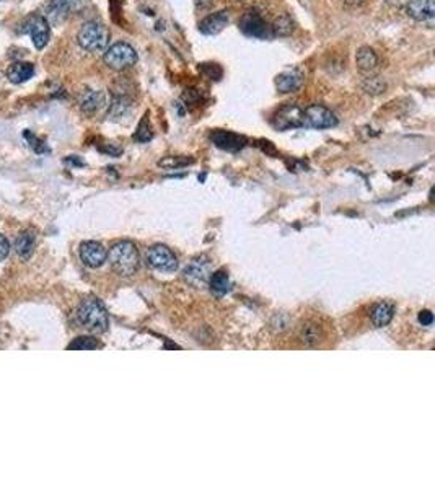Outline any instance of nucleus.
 <instances>
[{
    "instance_id": "30",
    "label": "nucleus",
    "mask_w": 435,
    "mask_h": 489,
    "mask_svg": "<svg viewBox=\"0 0 435 489\" xmlns=\"http://www.w3.org/2000/svg\"><path fill=\"white\" fill-rule=\"evenodd\" d=\"M191 163H194V159H188V157H166V159L159 162V165L173 170V168L188 167V165H191Z\"/></svg>"
},
{
    "instance_id": "2",
    "label": "nucleus",
    "mask_w": 435,
    "mask_h": 489,
    "mask_svg": "<svg viewBox=\"0 0 435 489\" xmlns=\"http://www.w3.org/2000/svg\"><path fill=\"white\" fill-rule=\"evenodd\" d=\"M106 260L111 265V270L123 277H129L137 272L140 258L139 251L130 241H119L109 250Z\"/></svg>"
},
{
    "instance_id": "20",
    "label": "nucleus",
    "mask_w": 435,
    "mask_h": 489,
    "mask_svg": "<svg viewBox=\"0 0 435 489\" xmlns=\"http://www.w3.org/2000/svg\"><path fill=\"white\" fill-rule=\"evenodd\" d=\"M130 109H133V102H130L128 97H124V95H116V97L113 98L111 104H109L108 118L113 121H119L124 116H128Z\"/></svg>"
},
{
    "instance_id": "25",
    "label": "nucleus",
    "mask_w": 435,
    "mask_h": 489,
    "mask_svg": "<svg viewBox=\"0 0 435 489\" xmlns=\"http://www.w3.org/2000/svg\"><path fill=\"white\" fill-rule=\"evenodd\" d=\"M209 286H211V291L217 296H223L230 291V279L228 274L225 271H217L209 277Z\"/></svg>"
},
{
    "instance_id": "29",
    "label": "nucleus",
    "mask_w": 435,
    "mask_h": 489,
    "mask_svg": "<svg viewBox=\"0 0 435 489\" xmlns=\"http://www.w3.org/2000/svg\"><path fill=\"white\" fill-rule=\"evenodd\" d=\"M199 72L202 73L204 77H207L209 80H220L223 76V71H222V67H220L219 64H214V62H206V64H201L199 66Z\"/></svg>"
},
{
    "instance_id": "18",
    "label": "nucleus",
    "mask_w": 435,
    "mask_h": 489,
    "mask_svg": "<svg viewBox=\"0 0 435 489\" xmlns=\"http://www.w3.org/2000/svg\"><path fill=\"white\" fill-rule=\"evenodd\" d=\"M227 25H228V12L227 10H220V12L211 13L209 17L204 18L202 22L199 23V31H201L202 35L214 36V35H219Z\"/></svg>"
},
{
    "instance_id": "5",
    "label": "nucleus",
    "mask_w": 435,
    "mask_h": 489,
    "mask_svg": "<svg viewBox=\"0 0 435 489\" xmlns=\"http://www.w3.org/2000/svg\"><path fill=\"white\" fill-rule=\"evenodd\" d=\"M103 59L109 69L124 71L133 67L137 62L139 56L133 46L121 41V43H114L113 46H109L106 52H104Z\"/></svg>"
},
{
    "instance_id": "10",
    "label": "nucleus",
    "mask_w": 435,
    "mask_h": 489,
    "mask_svg": "<svg viewBox=\"0 0 435 489\" xmlns=\"http://www.w3.org/2000/svg\"><path fill=\"white\" fill-rule=\"evenodd\" d=\"M147 262H149V266L154 267V270L164 272H173L176 271L178 267V260L175 253L164 245H155L147 251Z\"/></svg>"
},
{
    "instance_id": "32",
    "label": "nucleus",
    "mask_w": 435,
    "mask_h": 489,
    "mask_svg": "<svg viewBox=\"0 0 435 489\" xmlns=\"http://www.w3.org/2000/svg\"><path fill=\"white\" fill-rule=\"evenodd\" d=\"M10 253V243L5 236L0 234V261H4Z\"/></svg>"
},
{
    "instance_id": "21",
    "label": "nucleus",
    "mask_w": 435,
    "mask_h": 489,
    "mask_svg": "<svg viewBox=\"0 0 435 489\" xmlns=\"http://www.w3.org/2000/svg\"><path fill=\"white\" fill-rule=\"evenodd\" d=\"M35 245L36 235L33 232H30V230H26V232L20 234L17 236V240H15V251H17V255L22 258V260H28V258L33 255Z\"/></svg>"
},
{
    "instance_id": "8",
    "label": "nucleus",
    "mask_w": 435,
    "mask_h": 489,
    "mask_svg": "<svg viewBox=\"0 0 435 489\" xmlns=\"http://www.w3.org/2000/svg\"><path fill=\"white\" fill-rule=\"evenodd\" d=\"M272 126L277 131H289L303 128V108L298 104H286L272 118Z\"/></svg>"
},
{
    "instance_id": "13",
    "label": "nucleus",
    "mask_w": 435,
    "mask_h": 489,
    "mask_svg": "<svg viewBox=\"0 0 435 489\" xmlns=\"http://www.w3.org/2000/svg\"><path fill=\"white\" fill-rule=\"evenodd\" d=\"M211 139L214 144H216L219 149L222 150H228V152H238L242 150L243 147L246 145V138L240 134L230 133V131H214L211 134Z\"/></svg>"
},
{
    "instance_id": "6",
    "label": "nucleus",
    "mask_w": 435,
    "mask_h": 489,
    "mask_svg": "<svg viewBox=\"0 0 435 489\" xmlns=\"http://www.w3.org/2000/svg\"><path fill=\"white\" fill-rule=\"evenodd\" d=\"M20 33H26L31 36L33 44L36 49H43V47L49 43L51 38V25L43 15L39 13H31L23 20L22 26H20Z\"/></svg>"
},
{
    "instance_id": "34",
    "label": "nucleus",
    "mask_w": 435,
    "mask_h": 489,
    "mask_svg": "<svg viewBox=\"0 0 435 489\" xmlns=\"http://www.w3.org/2000/svg\"><path fill=\"white\" fill-rule=\"evenodd\" d=\"M214 2H216V0H196V7L199 10H207L212 7Z\"/></svg>"
},
{
    "instance_id": "26",
    "label": "nucleus",
    "mask_w": 435,
    "mask_h": 489,
    "mask_svg": "<svg viewBox=\"0 0 435 489\" xmlns=\"http://www.w3.org/2000/svg\"><path fill=\"white\" fill-rule=\"evenodd\" d=\"M360 87H362V90L367 95H372V97H376V95L386 92V82L384 78L375 76H367L364 78V82L360 83Z\"/></svg>"
},
{
    "instance_id": "9",
    "label": "nucleus",
    "mask_w": 435,
    "mask_h": 489,
    "mask_svg": "<svg viewBox=\"0 0 435 489\" xmlns=\"http://www.w3.org/2000/svg\"><path fill=\"white\" fill-rule=\"evenodd\" d=\"M209 274H211V262L206 256L194 258L183 271L185 281L196 289L206 287V284L209 282Z\"/></svg>"
},
{
    "instance_id": "19",
    "label": "nucleus",
    "mask_w": 435,
    "mask_h": 489,
    "mask_svg": "<svg viewBox=\"0 0 435 489\" xmlns=\"http://www.w3.org/2000/svg\"><path fill=\"white\" fill-rule=\"evenodd\" d=\"M35 76V66L30 62H13L8 66L7 77L12 83H23Z\"/></svg>"
},
{
    "instance_id": "27",
    "label": "nucleus",
    "mask_w": 435,
    "mask_h": 489,
    "mask_svg": "<svg viewBox=\"0 0 435 489\" xmlns=\"http://www.w3.org/2000/svg\"><path fill=\"white\" fill-rule=\"evenodd\" d=\"M99 348H102V344H99L95 338H92V336H78L77 339H73L72 343L67 346V349H72V351L75 349L92 351V349H99Z\"/></svg>"
},
{
    "instance_id": "11",
    "label": "nucleus",
    "mask_w": 435,
    "mask_h": 489,
    "mask_svg": "<svg viewBox=\"0 0 435 489\" xmlns=\"http://www.w3.org/2000/svg\"><path fill=\"white\" fill-rule=\"evenodd\" d=\"M238 26L246 36H251V38L264 40L269 36V26H267L263 15L256 8H251L248 12H245Z\"/></svg>"
},
{
    "instance_id": "3",
    "label": "nucleus",
    "mask_w": 435,
    "mask_h": 489,
    "mask_svg": "<svg viewBox=\"0 0 435 489\" xmlns=\"http://www.w3.org/2000/svg\"><path fill=\"white\" fill-rule=\"evenodd\" d=\"M77 41L82 49L88 52H102L106 49L109 43V30L104 23L92 20V22L83 23L82 28L78 30Z\"/></svg>"
},
{
    "instance_id": "22",
    "label": "nucleus",
    "mask_w": 435,
    "mask_h": 489,
    "mask_svg": "<svg viewBox=\"0 0 435 489\" xmlns=\"http://www.w3.org/2000/svg\"><path fill=\"white\" fill-rule=\"evenodd\" d=\"M298 338L305 346H317L323 339V330L317 323H303L298 330Z\"/></svg>"
},
{
    "instance_id": "15",
    "label": "nucleus",
    "mask_w": 435,
    "mask_h": 489,
    "mask_svg": "<svg viewBox=\"0 0 435 489\" xmlns=\"http://www.w3.org/2000/svg\"><path fill=\"white\" fill-rule=\"evenodd\" d=\"M435 0H410L406 13L416 22H432L435 18Z\"/></svg>"
},
{
    "instance_id": "31",
    "label": "nucleus",
    "mask_w": 435,
    "mask_h": 489,
    "mask_svg": "<svg viewBox=\"0 0 435 489\" xmlns=\"http://www.w3.org/2000/svg\"><path fill=\"white\" fill-rule=\"evenodd\" d=\"M183 99H185L186 104H194L201 99V93L194 90V88H186L185 93H183Z\"/></svg>"
},
{
    "instance_id": "28",
    "label": "nucleus",
    "mask_w": 435,
    "mask_h": 489,
    "mask_svg": "<svg viewBox=\"0 0 435 489\" xmlns=\"http://www.w3.org/2000/svg\"><path fill=\"white\" fill-rule=\"evenodd\" d=\"M152 138H154V133H152V126L149 121V113L145 114L137 126V131H135L134 134V140L137 142H149Z\"/></svg>"
},
{
    "instance_id": "1",
    "label": "nucleus",
    "mask_w": 435,
    "mask_h": 489,
    "mask_svg": "<svg viewBox=\"0 0 435 489\" xmlns=\"http://www.w3.org/2000/svg\"><path fill=\"white\" fill-rule=\"evenodd\" d=\"M75 320L80 328L92 334H102L109 326L106 308H104V305L95 297L82 301L75 312Z\"/></svg>"
},
{
    "instance_id": "4",
    "label": "nucleus",
    "mask_w": 435,
    "mask_h": 489,
    "mask_svg": "<svg viewBox=\"0 0 435 489\" xmlns=\"http://www.w3.org/2000/svg\"><path fill=\"white\" fill-rule=\"evenodd\" d=\"M90 5V0H49L44 7L43 17L49 25H61L71 13L82 12Z\"/></svg>"
},
{
    "instance_id": "7",
    "label": "nucleus",
    "mask_w": 435,
    "mask_h": 489,
    "mask_svg": "<svg viewBox=\"0 0 435 489\" xmlns=\"http://www.w3.org/2000/svg\"><path fill=\"white\" fill-rule=\"evenodd\" d=\"M303 126L313 129H329L338 126V118L324 104L314 103L303 109Z\"/></svg>"
},
{
    "instance_id": "33",
    "label": "nucleus",
    "mask_w": 435,
    "mask_h": 489,
    "mask_svg": "<svg viewBox=\"0 0 435 489\" xmlns=\"http://www.w3.org/2000/svg\"><path fill=\"white\" fill-rule=\"evenodd\" d=\"M419 322L422 323V326H431L434 323V315L431 310H422V312L419 313Z\"/></svg>"
},
{
    "instance_id": "23",
    "label": "nucleus",
    "mask_w": 435,
    "mask_h": 489,
    "mask_svg": "<svg viewBox=\"0 0 435 489\" xmlns=\"http://www.w3.org/2000/svg\"><path fill=\"white\" fill-rule=\"evenodd\" d=\"M393 315H395V307L391 303L381 302L379 305H375L374 310L370 313V320L376 328H381V326H386L393 320Z\"/></svg>"
},
{
    "instance_id": "12",
    "label": "nucleus",
    "mask_w": 435,
    "mask_h": 489,
    "mask_svg": "<svg viewBox=\"0 0 435 489\" xmlns=\"http://www.w3.org/2000/svg\"><path fill=\"white\" fill-rule=\"evenodd\" d=\"M108 258V251L98 241H83L80 245V260L88 267H99L104 265Z\"/></svg>"
},
{
    "instance_id": "14",
    "label": "nucleus",
    "mask_w": 435,
    "mask_h": 489,
    "mask_svg": "<svg viewBox=\"0 0 435 489\" xmlns=\"http://www.w3.org/2000/svg\"><path fill=\"white\" fill-rule=\"evenodd\" d=\"M303 82H305V78H303V73L298 69L284 71L276 77V88L281 93H293L300 90Z\"/></svg>"
},
{
    "instance_id": "16",
    "label": "nucleus",
    "mask_w": 435,
    "mask_h": 489,
    "mask_svg": "<svg viewBox=\"0 0 435 489\" xmlns=\"http://www.w3.org/2000/svg\"><path fill=\"white\" fill-rule=\"evenodd\" d=\"M355 66L364 76H374L379 69V56L370 46L359 47L355 52Z\"/></svg>"
},
{
    "instance_id": "17",
    "label": "nucleus",
    "mask_w": 435,
    "mask_h": 489,
    "mask_svg": "<svg viewBox=\"0 0 435 489\" xmlns=\"http://www.w3.org/2000/svg\"><path fill=\"white\" fill-rule=\"evenodd\" d=\"M106 107V93L102 90H87L80 98V109L88 116L97 114Z\"/></svg>"
},
{
    "instance_id": "24",
    "label": "nucleus",
    "mask_w": 435,
    "mask_h": 489,
    "mask_svg": "<svg viewBox=\"0 0 435 489\" xmlns=\"http://www.w3.org/2000/svg\"><path fill=\"white\" fill-rule=\"evenodd\" d=\"M271 30L274 36H290L293 33V30H295V23H293V20L289 15L282 13L279 17L274 18Z\"/></svg>"
},
{
    "instance_id": "35",
    "label": "nucleus",
    "mask_w": 435,
    "mask_h": 489,
    "mask_svg": "<svg viewBox=\"0 0 435 489\" xmlns=\"http://www.w3.org/2000/svg\"><path fill=\"white\" fill-rule=\"evenodd\" d=\"M345 2H349V4H355V2H359V0H345Z\"/></svg>"
}]
</instances>
